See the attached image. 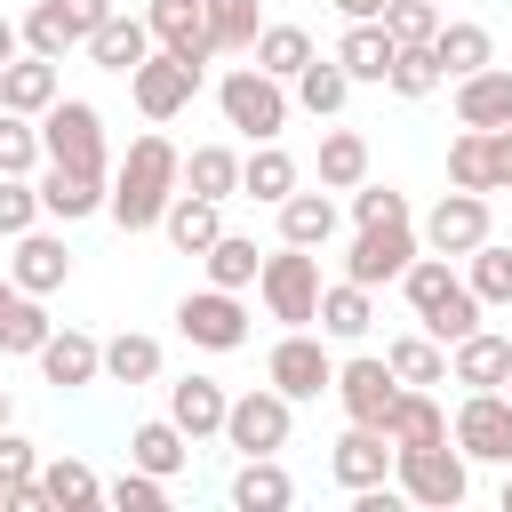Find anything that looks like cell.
<instances>
[{"label":"cell","instance_id":"37","mask_svg":"<svg viewBox=\"0 0 512 512\" xmlns=\"http://www.w3.org/2000/svg\"><path fill=\"white\" fill-rule=\"evenodd\" d=\"M248 56H256L272 80H296V72L312 64V32H304V24H264V32L248 40Z\"/></svg>","mask_w":512,"mask_h":512},{"label":"cell","instance_id":"11","mask_svg":"<svg viewBox=\"0 0 512 512\" xmlns=\"http://www.w3.org/2000/svg\"><path fill=\"white\" fill-rule=\"evenodd\" d=\"M112 16V0H40L32 16H24V48L32 56H72V48H88V32Z\"/></svg>","mask_w":512,"mask_h":512},{"label":"cell","instance_id":"14","mask_svg":"<svg viewBox=\"0 0 512 512\" xmlns=\"http://www.w3.org/2000/svg\"><path fill=\"white\" fill-rule=\"evenodd\" d=\"M192 88H200V64H184V56H168V48H152V56L128 72V96H136L144 120H176V112L192 104Z\"/></svg>","mask_w":512,"mask_h":512},{"label":"cell","instance_id":"30","mask_svg":"<svg viewBox=\"0 0 512 512\" xmlns=\"http://www.w3.org/2000/svg\"><path fill=\"white\" fill-rule=\"evenodd\" d=\"M232 504H240V512H288V504H296V480L280 472V456H240Z\"/></svg>","mask_w":512,"mask_h":512},{"label":"cell","instance_id":"49","mask_svg":"<svg viewBox=\"0 0 512 512\" xmlns=\"http://www.w3.org/2000/svg\"><path fill=\"white\" fill-rule=\"evenodd\" d=\"M384 32H392L400 48H424V40L440 32V0H384Z\"/></svg>","mask_w":512,"mask_h":512},{"label":"cell","instance_id":"60","mask_svg":"<svg viewBox=\"0 0 512 512\" xmlns=\"http://www.w3.org/2000/svg\"><path fill=\"white\" fill-rule=\"evenodd\" d=\"M8 288H16V280H0V304H8Z\"/></svg>","mask_w":512,"mask_h":512},{"label":"cell","instance_id":"55","mask_svg":"<svg viewBox=\"0 0 512 512\" xmlns=\"http://www.w3.org/2000/svg\"><path fill=\"white\" fill-rule=\"evenodd\" d=\"M344 8V24H368V16H384V0H336Z\"/></svg>","mask_w":512,"mask_h":512},{"label":"cell","instance_id":"43","mask_svg":"<svg viewBox=\"0 0 512 512\" xmlns=\"http://www.w3.org/2000/svg\"><path fill=\"white\" fill-rule=\"evenodd\" d=\"M384 360H392L400 384H448V352H440V336H392Z\"/></svg>","mask_w":512,"mask_h":512},{"label":"cell","instance_id":"27","mask_svg":"<svg viewBox=\"0 0 512 512\" xmlns=\"http://www.w3.org/2000/svg\"><path fill=\"white\" fill-rule=\"evenodd\" d=\"M88 56H96L104 72H120V80H128V72H136V64L152 56V24H144V16H120V8H112V16H104V24L88 32Z\"/></svg>","mask_w":512,"mask_h":512},{"label":"cell","instance_id":"53","mask_svg":"<svg viewBox=\"0 0 512 512\" xmlns=\"http://www.w3.org/2000/svg\"><path fill=\"white\" fill-rule=\"evenodd\" d=\"M0 472H8V480H32V472H40V448H32L24 432H8V424H0Z\"/></svg>","mask_w":512,"mask_h":512},{"label":"cell","instance_id":"17","mask_svg":"<svg viewBox=\"0 0 512 512\" xmlns=\"http://www.w3.org/2000/svg\"><path fill=\"white\" fill-rule=\"evenodd\" d=\"M104 192H112V176H96V168H64V160H48V168H40V216H56V224L96 216V208H104Z\"/></svg>","mask_w":512,"mask_h":512},{"label":"cell","instance_id":"9","mask_svg":"<svg viewBox=\"0 0 512 512\" xmlns=\"http://www.w3.org/2000/svg\"><path fill=\"white\" fill-rule=\"evenodd\" d=\"M424 240H416V224L408 216H392V224H360L352 232V248H344V280H360V288H384V280H400L408 272V256H416Z\"/></svg>","mask_w":512,"mask_h":512},{"label":"cell","instance_id":"31","mask_svg":"<svg viewBox=\"0 0 512 512\" xmlns=\"http://www.w3.org/2000/svg\"><path fill=\"white\" fill-rule=\"evenodd\" d=\"M280 240H288V248H328V240H336V200H328V184L280 200Z\"/></svg>","mask_w":512,"mask_h":512},{"label":"cell","instance_id":"21","mask_svg":"<svg viewBox=\"0 0 512 512\" xmlns=\"http://www.w3.org/2000/svg\"><path fill=\"white\" fill-rule=\"evenodd\" d=\"M328 472H336V488H376V480H392V440L376 432V424H352L336 448H328Z\"/></svg>","mask_w":512,"mask_h":512},{"label":"cell","instance_id":"23","mask_svg":"<svg viewBox=\"0 0 512 512\" xmlns=\"http://www.w3.org/2000/svg\"><path fill=\"white\" fill-rule=\"evenodd\" d=\"M224 384L216 376H176L168 384V424L184 432V440H208V432H224Z\"/></svg>","mask_w":512,"mask_h":512},{"label":"cell","instance_id":"59","mask_svg":"<svg viewBox=\"0 0 512 512\" xmlns=\"http://www.w3.org/2000/svg\"><path fill=\"white\" fill-rule=\"evenodd\" d=\"M0 424H8V384H0Z\"/></svg>","mask_w":512,"mask_h":512},{"label":"cell","instance_id":"46","mask_svg":"<svg viewBox=\"0 0 512 512\" xmlns=\"http://www.w3.org/2000/svg\"><path fill=\"white\" fill-rule=\"evenodd\" d=\"M48 152H40V120H24V112H8L0 104V176H32Z\"/></svg>","mask_w":512,"mask_h":512},{"label":"cell","instance_id":"57","mask_svg":"<svg viewBox=\"0 0 512 512\" xmlns=\"http://www.w3.org/2000/svg\"><path fill=\"white\" fill-rule=\"evenodd\" d=\"M504 512H512V464H504Z\"/></svg>","mask_w":512,"mask_h":512},{"label":"cell","instance_id":"18","mask_svg":"<svg viewBox=\"0 0 512 512\" xmlns=\"http://www.w3.org/2000/svg\"><path fill=\"white\" fill-rule=\"evenodd\" d=\"M8 280L24 288V296H56L64 280H72V248L56 240V232H16V256H8Z\"/></svg>","mask_w":512,"mask_h":512},{"label":"cell","instance_id":"52","mask_svg":"<svg viewBox=\"0 0 512 512\" xmlns=\"http://www.w3.org/2000/svg\"><path fill=\"white\" fill-rule=\"evenodd\" d=\"M392 216H408V200L392 192V184H352V224H392Z\"/></svg>","mask_w":512,"mask_h":512},{"label":"cell","instance_id":"48","mask_svg":"<svg viewBox=\"0 0 512 512\" xmlns=\"http://www.w3.org/2000/svg\"><path fill=\"white\" fill-rule=\"evenodd\" d=\"M384 88H392V96H408V104H416V96H432V88H440L432 40H424V48H400V56H392V72H384Z\"/></svg>","mask_w":512,"mask_h":512},{"label":"cell","instance_id":"26","mask_svg":"<svg viewBox=\"0 0 512 512\" xmlns=\"http://www.w3.org/2000/svg\"><path fill=\"white\" fill-rule=\"evenodd\" d=\"M432 64H440V80H464V72L496 64L488 24H472V16H440V32H432Z\"/></svg>","mask_w":512,"mask_h":512},{"label":"cell","instance_id":"19","mask_svg":"<svg viewBox=\"0 0 512 512\" xmlns=\"http://www.w3.org/2000/svg\"><path fill=\"white\" fill-rule=\"evenodd\" d=\"M32 360H40V376H48L56 392H80V384L104 376V344H96L88 328H48V344H40Z\"/></svg>","mask_w":512,"mask_h":512},{"label":"cell","instance_id":"35","mask_svg":"<svg viewBox=\"0 0 512 512\" xmlns=\"http://www.w3.org/2000/svg\"><path fill=\"white\" fill-rule=\"evenodd\" d=\"M184 456H192V440H184L168 416H152V424H136V432H128V464H144V472H160V480H176V472H184Z\"/></svg>","mask_w":512,"mask_h":512},{"label":"cell","instance_id":"6","mask_svg":"<svg viewBox=\"0 0 512 512\" xmlns=\"http://www.w3.org/2000/svg\"><path fill=\"white\" fill-rule=\"evenodd\" d=\"M40 152L64 160V168H96V176H112V160H104V112H96L88 96H56V104L40 112Z\"/></svg>","mask_w":512,"mask_h":512},{"label":"cell","instance_id":"2","mask_svg":"<svg viewBox=\"0 0 512 512\" xmlns=\"http://www.w3.org/2000/svg\"><path fill=\"white\" fill-rule=\"evenodd\" d=\"M400 288H408V312L424 320V336L456 344V336H472V328H480V296L464 288V272H448V256L416 248V256H408V272H400Z\"/></svg>","mask_w":512,"mask_h":512},{"label":"cell","instance_id":"20","mask_svg":"<svg viewBox=\"0 0 512 512\" xmlns=\"http://www.w3.org/2000/svg\"><path fill=\"white\" fill-rule=\"evenodd\" d=\"M448 376H456L464 392H496V384H512V344H504L496 328H472V336L448 344Z\"/></svg>","mask_w":512,"mask_h":512},{"label":"cell","instance_id":"36","mask_svg":"<svg viewBox=\"0 0 512 512\" xmlns=\"http://www.w3.org/2000/svg\"><path fill=\"white\" fill-rule=\"evenodd\" d=\"M48 304L40 296H24V288H8V304H0V352H16V360H32L40 344H48Z\"/></svg>","mask_w":512,"mask_h":512},{"label":"cell","instance_id":"58","mask_svg":"<svg viewBox=\"0 0 512 512\" xmlns=\"http://www.w3.org/2000/svg\"><path fill=\"white\" fill-rule=\"evenodd\" d=\"M0 512H8V472H0Z\"/></svg>","mask_w":512,"mask_h":512},{"label":"cell","instance_id":"24","mask_svg":"<svg viewBox=\"0 0 512 512\" xmlns=\"http://www.w3.org/2000/svg\"><path fill=\"white\" fill-rule=\"evenodd\" d=\"M384 440H392V448H432V440H448V408L432 400V384H400V400H392V416H384Z\"/></svg>","mask_w":512,"mask_h":512},{"label":"cell","instance_id":"45","mask_svg":"<svg viewBox=\"0 0 512 512\" xmlns=\"http://www.w3.org/2000/svg\"><path fill=\"white\" fill-rule=\"evenodd\" d=\"M200 8H208V40H216V56H240V48L264 32L256 0H200Z\"/></svg>","mask_w":512,"mask_h":512},{"label":"cell","instance_id":"38","mask_svg":"<svg viewBox=\"0 0 512 512\" xmlns=\"http://www.w3.org/2000/svg\"><path fill=\"white\" fill-rule=\"evenodd\" d=\"M200 264H208V288H232V296H240V288H256V272H264L256 240H240V232H216Z\"/></svg>","mask_w":512,"mask_h":512},{"label":"cell","instance_id":"25","mask_svg":"<svg viewBox=\"0 0 512 512\" xmlns=\"http://www.w3.org/2000/svg\"><path fill=\"white\" fill-rule=\"evenodd\" d=\"M56 96H64V80H56V56H8V64H0V104H8V112L40 120Z\"/></svg>","mask_w":512,"mask_h":512},{"label":"cell","instance_id":"33","mask_svg":"<svg viewBox=\"0 0 512 512\" xmlns=\"http://www.w3.org/2000/svg\"><path fill=\"white\" fill-rule=\"evenodd\" d=\"M40 496H48V512H88V504H104V480L80 456H48L40 464Z\"/></svg>","mask_w":512,"mask_h":512},{"label":"cell","instance_id":"42","mask_svg":"<svg viewBox=\"0 0 512 512\" xmlns=\"http://www.w3.org/2000/svg\"><path fill=\"white\" fill-rule=\"evenodd\" d=\"M104 376H112V384H152V376H160V336L120 328V336L104 344Z\"/></svg>","mask_w":512,"mask_h":512},{"label":"cell","instance_id":"15","mask_svg":"<svg viewBox=\"0 0 512 512\" xmlns=\"http://www.w3.org/2000/svg\"><path fill=\"white\" fill-rule=\"evenodd\" d=\"M328 392L344 400L352 424H376V432H384V416H392V400H400V376H392V360L360 352V360H336V384H328Z\"/></svg>","mask_w":512,"mask_h":512},{"label":"cell","instance_id":"56","mask_svg":"<svg viewBox=\"0 0 512 512\" xmlns=\"http://www.w3.org/2000/svg\"><path fill=\"white\" fill-rule=\"evenodd\" d=\"M16 48H24V24H8V16H0V64H8Z\"/></svg>","mask_w":512,"mask_h":512},{"label":"cell","instance_id":"44","mask_svg":"<svg viewBox=\"0 0 512 512\" xmlns=\"http://www.w3.org/2000/svg\"><path fill=\"white\" fill-rule=\"evenodd\" d=\"M464 288H472L480 304H512V248L480 240V248L464 256Z\"/></svg>","mask_w":512,"mask_h":512},{"label":"cell","instance_id":"12","mask_svg":"<svg viewBox=\"0 0 512 512\" xmlns=\"http://www.w3.org/2000/svg\"><path fill=\"white\" fill-rule=\"evenodd\" d=\"M416 240H424L432 256H472V248L488 240V192H440V200L424 208Z\"/></svg>","mask_w":512,"mask_h":512},{"label":"cell","instance_id":"3","mask_svg":"<svg viewBox=\"0 0 512 512\" xmlns=\"http://www.w3.org/2000/svg\"><path fill=\"white\" fill-rule=\"evenodd\" d=\"M392 488H400L408 504H424V512H456V504L472 496V464H464V448H448V440H432V448H392Z\"/></svg>","mask_w":512,"mask_h":512},{"label":"cell","instance_id":"1","mask_svg":"<svg viewBox=\"0 0 512 512\" xmlns=\"http://www.w3.org/2000/svg\"><path fill=\"white\" fill-rule=\"evenodd\" d=\"M176 184H184V152H176L168 136H136L128 160L112 168L104 216H112L120 232H160V208L176 200Z\"/></svg>","mask_w":512,"mask_h":512},{"label":"cell","instance_id":"54","mask_svg":"<svg viewBox=\"0 0 512 512\" xmlns=\"http://www.w3.org/2000/svg\"><path fill=\"white\" fill-rule=\"evenodd\" d=\"M488 136V192H512V128H480Z\"/></svg>","mask_w":512,"mask_h":512},{"label":"cell","instance_id":"34","mask_svg":"<svg viewBox=\"0 0 512 512\" xmlns=\"http://www.w3.org/2000/svg\"><path fill=\"white\" fill-rule=\"evenodd\" d=\"M240 192H248V200H264V208H280V200L296 192V160L280 152V136H272V144H256V152L240 160Z\"/></svg>","mask_w":512,"mask_h":512},{"label":"cell","instance_id":"28","mask_svg":"<svg viewBox=\"0 0 512 512\" xmlns=\"http://www.w3.org/2000/svg\"><path fill=\"white\" fill-rule=\"evenodd\" d=\"M392 56H400V40L384 32V16L344 24V40H336V64H344V80H352V88H360V80H384V72H392Z\"/></svg>","mask_w":512,"mask_h":512},{"label":"cell","instance_id":"22","mask_svg":"<svg viewBox=\"0 0 512 512\" xmlns=\"http://www.w3.org/2000/svg\"><path fill=\"white\" fill-rule=\"evenodd\" d=\"M456 128H512V64H480L456 80Z\"/></svg>","mask_w":512,"mask_h":512},{"label":"cell","instance_id":"51","mask_svg":"<svg viewBox=\"0 0 512 512\" xmlns=\"http://www.w3.org/2000/svg\"><path fill=\"white\" fill-rule=\"evenodd\" d=\"M32 224H40V184L32 176H0V240H16Z\"/></svg>","mask_w":512,"mask_h":512},{"label":"cell","instance_id":"5","mask_svg":"<svg viewBox=\"0 0 512 512\" xmlns=\"http://www.w3.org/2000/svg\"><path fill=\"white\" fill-rule=\"evenodd\" d=\"M256 296H264V312L272 320H288V328H312V312H320V248H272L264 256V272H256Z\"/></svg>","mask_w":512,"mask_h":512},{"label":"cell","instance_id":"29","mask_svg":"<svg viewBox=\"0 0 512 512\" xmlns=\"http://www.w3.org/2000/svg\"><path fill=\"white\" fill-rule=\"evenodd\" d=\"M368 320H376V304H368V288L360 280H320V312H312V328L320 336H336V344H360L368 336Z\"/></svg>","mask_w":512,"mask_h":512},{"label":"cell","instance_id":"40","mask_svg":"<svg viewBox=\"0 0 512 512\" xmlns=\"http://www.w3.org/2000/svg\"><path fill=\"white\" fill-rule=\"evenodd\" d=\"M360 176H368V136L360 128H328L320 136V184L328 192H352Z\"/></svg>","mask_w":512,"mask_h":512},{"label":"cell","instance_id":"13","mask_svg":"<svg viewBox=\"0 0 512 512\" xmlns=\"http://www.w3.org/2000/svg\"><path fill=\"white\" fill-rule=\"evenodd\" d=\"M264 376H272V392H288V400H320V392L336 384V360H328V344H320L312 328H288V336L272 344Z\"/></svg>","mask_w":512,"mask_h":512},{"label":"cell","instance_id":"10","mask_svg":"<svg viewBox=\"0 0 512 512\" xmlns=\"http://www.w3.org/2000/svg\"><path fill=\"white\" fill-rule=\"evenodd\" d=\"M176 336L200 344V352H240V344H248V312H240L232 288H192V296L176 304Z\"/></svg>","mask_w":512,"mask_h":512},{"label":"cell","instance_id":"50","mask_svg":"<svg viewBox=\"0 0 512 512\" xmlns=\"http://www.w3.org/2000/svg\"><path fill=\"white\" fill-rule=\"evenodd\" d=\"M448 184H456V192H488V136H480V128H464V136L448 144Z\"/></svg>","mask_w":512,"mask_h":512},{"label":"cell","instance_id":"4","mask_svg":"<svg viewBox=\"0 0 512 512\" xmlns=\"http://www.w3.org/2000/svg\"><path fill=\"white\" fill-rule=\"evenodd\" d=\"M216 112H224V128H240L248 144H272V136L288 128V80H272L264 64H240V72L216 80Z\"/></svg>","mask_w":512,"mask_h":512},{"label":"cell","instance_id":"39","mask_svg":"<svg viewBox=\"0 0 512 512\" xmlns=\"http://www.w3.org/2000/svg\"><path fill=\"white\" fill-rule=\"evenodd\" d=\"M288 88H296V104H304L312 120L344 112V96H352V80H344V64H336V56H312V64H304V72H296Z\"/></svg>","mask_w":512,"mask_h":512},{"label":"cell","instance_id":"7","mask_svg":"<svg viewBox=\"0 0 512 512\" xmlns=\"http://www.w3.org/2000/svg\"><path fill=\"white\" fill-rule=\"evenodd\" d=\"M288 424H296V400L288 392H240L232 408H224V448H240V456H280L288 448Z\"/></svg>","mask_w":512,"mask_h":512},{"label":"cell","instance_id":"32","mask_svg":"<svg viewBox=\"0 0 512 512\" xmlns=\"http://www.w3.org/2000/svg\"><path fill=\"white\" fill-rule=\"evenodd\" d=\"M160 232H168V248H184V256H208V240L224 232V216H216V200H200V192H176V200L160 208Z\"/></svg>","mask_w":512,"mask_h":512},{"label":"cell","instance_id":"8","mask_svg":"<svg viewBox=\"0 0 512 512\" xmlns=\"http://www.w3.org/2000/svg\"><path fill=\"white\" fill-rule=\"evenodd\" d=\"M448 440L464 448V464H512V392H464Z\"/></svg>","mask_w":512,"mask_h":512},{"label":"cell","instance_id":"16","mask_svg":"<svg viewBox=\"0 0 512 512\" xmlns=\"http://www.w3.org/2000/svg\"><path fill=\"white\" fill-rule=\"evenodd\" d=\"M144 24H152V48H168V56H184V64H208V56H216L200 0H144Z\"/></svg>","mask_w":512,"mask_h":512},{"label":"cell","instance_id":"41","mask_svg":"<svg viewBox=\"0 0 512 512\" xmlns=\"http://www.w3.org/2000/svg\"><path fill=\"white\" fill-rule=\"evenodd\" d=\"M184 184H192L200 200H232V192H240V152H232V144H192Z\"/></svg>","mask_w":512,"mask_h":512},{"label":"cell","instance_id":"47","mask_svg":"<svg viewBox=\"0 0 512 512\" xmlns=\"http://www.w3.org/2000/svg\"><path fill=\"white\" fill-rule=\"evenodd\" d=\"M104 504H112V512H160V504H168V480L144 472V464H128L120 480H104Z\"/></svg>","mask_w":512,"mask_h":512}]
</instances>
